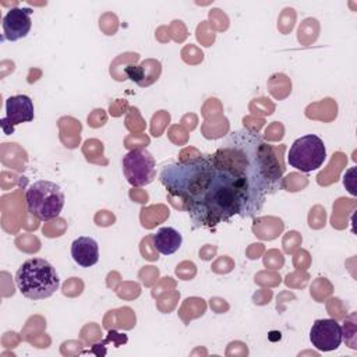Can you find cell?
Instances as JSON below:
<instances>
[{"label": "cell", "mask_w": 357, "mask_h": 357, "mask_svg": "<svg viewBox=\"0 0 357 357\" xmlns=\"http://www.w3.org/2000/svg\"><path fill=\"white\" fill-rule=\"evenodd\" d=\"M212 155L241 181L259 211L268 195L284 187L283 167L275 148L250 128L229 132Z\"/></svg>", "instance_id": "obj_1"}, {"label": "cell", "mask_w": 357, "mask_h": 357, "mask_svg": "<svg viewBox=\"0 0 357 357\" xmlns=\"http://www.w3.org/2000/svg\"><path fill=\"white\" fill-rule=\"evenodd\" d=\"M15 286L29 300H45L60 286L54 266L43 258L26 259L15 273Z\"/></svg>", "instance_id": "obj_2"}, {"label": "cell", "mask_w": 357, "mask_h": 357, "mask_svg": "<svg viewBox=\"0 0 357 357\" xmlns=\"http://www.w3.org/2000/svg\"><path fill=\"white\" fill-rule=\"evenodd\" d=\"M28 212L42 222H49L60 216L66 197L61 187L49 180L32 183L25 192Z\"/></svg>", "instance_id": "obj_3"}, {"label": "cell", "mask_w": 357, "mask_h": 357, "mask_svg": "<svg viewBox=\"0 0 357 357\" xmlns=\"http://www.w3.org/2000/svg\"><path fill=\"white\" fill-rule=\"evenodd\" d=\"M326 159L324 141L315 134H307L297 138L287 153V163L304 173L319 169Z\"/></svg>", "instance_id": "obj_4"}, {"label": "cell", "mask_w": 357, "mask_h": 357, "mask_svg": "<svg viewBox=\"0 0 357 357\" xmlns=\"http://www.w3.org/2000/svg\"><path fill=\"white\" fill-rule=\"evenodd\" d=\"M123 173L134 187L151 184L156 176V162L145 148H135L127 152L121 160Z\"/></svg>", "instance_id": "obj_5"}, {"label": "cell", "mask_w": 357, "mask_h": 357, "mask_svg": "<svg viewBox=\"0 0 357 357\" xmlns=\"http://www.w3.org/2000/svg\"><path fill=\"white\" fill-rule=\"evenodd\" d=\"M310 340L319 351L336 350L343 342V329L336 319L322 318L314 321L310 331Z\"/></svg>", "instance_id": "obj_6"}, {"label": "cell", "mask_w": 357, "mask_h": 357, "mask_svg": "<svg viewBox=\"0 0 357 357\" xmlns=\"http://www.w3.org/2000/svg\"><path fill=\"white\" fill-rule=\"evenodd\" d=\"M35 117L33 102L26 95H14L6 100V117L1 120L4 134H11L14 127L21 123H29Z\"/></svg>", "instance_id": "obj_7"}, {"label": "cell", "mask_w": 357, "mask_h": 357, "mask_svg": "<svg viewBox=\"0 0 357 357\" xmlns=\"http://www.w3.org/2000/svg\"><path fill=\"white\" fill-rule=\"evenodd\" d=\"M32 8L14 7L3 18V39L15 42L25 38L32 28Z\"/></svg>", "instance_id": "obj_8"}, {"label": "cell", "mask_w": 357, "mask_h": 357, "mask_svg": "<svg viewBox=\"0 0 357 357\" xmlns=\"http://www.w3.org/2000/svg\"><path fill=\"white\" fill-rule=\"evenodd\" d=\"M71 257L78 266L89 268L99 261V245L95 238L81 236L71 244Z\"/></svg>", "instance_id": "obj_9"}, {"label": "cell", "mask_w": 357, "mask_h": 357, "mask_svg": "<svg viewBox=\"0 0 357 357\" xmlns=\"http://www.w3.org/2000/svg\"><path fill=\"white\" fill-rule=\"evenodd\" d=\"M152 241L156 251L162 255L174 254L183 243V236L174 227H160L156 233L152 234Z\"/></svg>", "instance_id": "obj_10"}, {"label": "cell", "mask_w": 357, "mask_h": 357, "mask_svg": "<svg viewBox=\"0 0 357 357\" xmlns=\"http://www.w3.org/2000/svg\"><path fill=\"white\" fill-rule=\"evenodd\" d=\"M151 64H152V60H146L139 66H128L124 68V73L131 81L137 82L139 86H146L145 78L149 77L151 81L153 82L155 79H158V75L160 73V64L158 61H155L153 66L149 67Z\"/></svg>", "instance_id": "obj_11"}]
</instances>
